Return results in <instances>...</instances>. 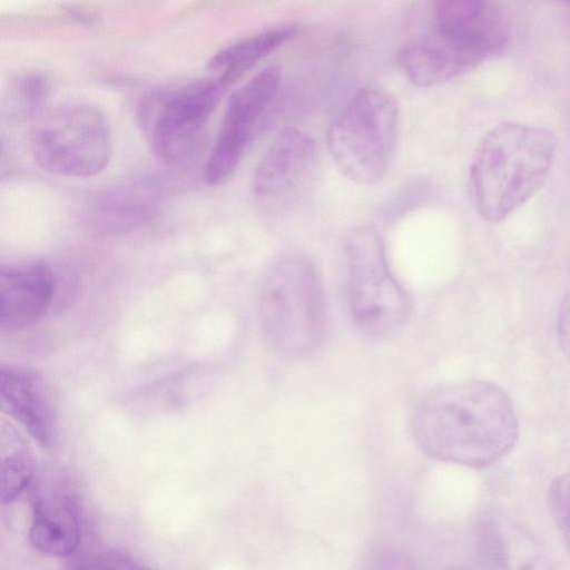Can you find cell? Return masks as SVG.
<instances>
[{
  "label": "cell",
  "mask_w": 570,
  "mask_h": 570,
  "mask_svg": "<svg viewBox=\"0 0 570 570\" xmlns=\"http://www.w3.org/2000/svg\"><path fill=\"white\" fill-rule=\"evenodd\" d=\"M411 429L428 455L470 468L489 466L508 454L519 430L507 392L484 380L431 389L414 406Z\"/></svg>",
  "instance_id": "obj_1"
},
{
  "label": "cell",
  "mask_w": 570,
  "mask_h": 570,
  "mask_svg": "<svg viewBox=\"0 0 570 570\" xmlns=\"http://www.w3.org/2000/svg\"><path fill=\"white\" fill-rule=\"evenodd\" d=\"M557 150L554 135L542 127L502 122L480 141L469 171L473 207L499 223L527 203L543 185Z\"/></svg>",
  "instance_id": "obj_2"
},
{
  "label": "cell",
  "mask_w": 570,
  "mask_h": 570,
  "mask_svg": "<svg viewBox=\"0 0 570 570\" xmlns=\"http://www.w3.org/2000/svg\"><path fill=\"white\" fill-rule=\"evenodd\" d=\"M259 317L266 341L284 357H307L323 345L327 332L324 288L307 254L288 250L271 264L261 287Z\"/></svg>",
  "instance_id": "obj_3"
},
{
  "label": "cell",
  "mask_w": 570,
  "mask_h": 570,
  "mask_svg": "<svg viewBox=\"0 0 570 570\" xmlns=\"http://www.w3.org/2000/svg\"><path fill=\"white\" fill-rule=\"evenodd\" d=\"M399 107L381 88L360 90L327 130V146L341 173L358 185H374L386 174L399 132Z\"/></svg>",
  "instance_id": "obj_4"
},
{
  "label": "cell",
  "mask_w": 570,
  "mask_h": 570,
  "mask_svg": "<svg viewBox=\"0 0 570 570\" xmlns=\"http://www.w3.org/2000/svg\"><path fill=\"white\" fill-rule=\"evenodd\" d=\"M350 313L355 327L372 338L400 331L411 314V299L393 275L383 238L370 225L346 240Z\"/></svg>",
  "instance_id": "obj_5"
},
{
  "label": "cell",
  "mask_w": 570,
  "mask_h": 570,
  "mask_svg": "<svg viewBox=\"0 0 570 570\" xmlns=\"http://www.w3.org/2000/svg\"><path fill=\"white\" fill-rule=\"evenodd\" d=\"M227 88L215 77L159 88L145 96L138 107V122L155 157L167 165L189 158Z\"/></svg>",
  "instance_id": "obj_6"
},
{
  "label": "cell",
  "mask_w": 570,
  "mask_h": 570,
  "mask_svg": "<svg viewBox=\"0 0 570 570\" xmlns=\"http://www.w3.org/2000/svg\"><path fill=\"white\" fill-rule=\"evenodd\" d=\"M35 163L65 177L99 174L112 155V136L106 117L87 105H68L46 114L29 138Z\"/></svg>",
  "instance_id": "obj_7"
},
{
  "label": "cell",
  "mask_w": 570,
  "mask_h": 570,
  "mask_svg": "<svg viewBox=\"0 0 570 570\" xmlns=\"http://www.w3.org/2000/svg\"><path fill=\"white\" fill-rule=\"evenodd\" d=\"M279 76L277 67H268L230 96L204 168L209 186L225 183L237 168L277 94Z\"/></svg>",
  "instance_id": "obj_8"
},
{
  "label": "cell",
  "mask_w": 570,
  "mask_h": 570,
  "mask_svg": "<svg viewBox=\"0 0 570 570\" xmlns=\"http://www.w3.org/2000/svg\"><path fill=\"white\" fill-rule=\"evenodd\" d=\"M317 159L312 137L296 128L282 130L256 168L253 179L256 200L273 213L295 206L314 183Z\"/></svg>",
  "instance_id": "obj_9"
},
{
  "label": "cell",
  "mask_w": 570,
  "mask_h": 570,
  "mask_svg": "<svg viewBox=\"0 0 570 570\" xmlns=\"http://www.w3.org/2000/svg\"><path fill=\"white\" fill-rule=\"evenodd\" d=\"M60 278L42 259L3 265L0 271V323L4 330H21L43 315L59 296Z\"/></svg>",
  "instance_id": "obj_10"
},
{
  "label": "cell",
  "mask_w": 570,
  "mask_h": 570,
  "mask_svg": "<svg viewBox=\"0 0 570 570\" xmlns=\"http://www.w3.org/2000/svg\"><path fill=\"white\" fill-rule=\"evenodd\" d=\"M0 392L2 409L14 417L43 448L58 443L57 410L43 377L29 370L1 365Z\"/></svg>",
  "instance_id": "obj_11"
},
{
  "label": "cell",
  "mask_w": 570,
  "mask_h": 570,
  "mask_svg": "<svg viewBox=\"0 0 570 570\" xmlns=\"http://www.w3.org/2000/svg\"><path fill=\"white\" fill-rule=\"evenodd\" d=\"M436 32L455 41L481 62L507 43V30L491 0H441L435 11Z\"/></svg>",
  "instance_id": "obj_12"
},
{
  "label": "cell",
  "mask_w": 570,
  "mask_h": 570,
  "mask_svg": "<svg viewBox=\"0 0 570 570\" xmlns=\"http://www.w3.org/2000/svg\"><path fill=\"white\" fill-rule=\"evenodd\" d=\"M159 194L145 181H128L96 193L87 203L85 219L96 232L121 234L140 228L157 213Z\"/></svg>",
  "instance_id": "obj_13"
},
{
  "label": "cell",
  "mask_w": 570,
  "mask_h": 570,
  "mask_svg": "<svg viewBox=\"0 0 570 570\" xmlns=\"http://www.w3.org/2000/svg\"><path fill=\"white\" fill-rule=\"evenodd\" d=\"M397 59L406 77L420 87L442 83L481 63L465 48L436 31L409 40Z\"/></svg>",
  "instance_id": "obj_14"
},
{
  "label": "cell",
  "mask_w": 570,
  "mask_h": 570,
  "mask_svg": "<svg viewBox=\"0 0 570 570\" xmlns=\"http://www.w3.org/2000/svg\"><path fill=\"white\" fill-rule=\"evenodd\" d=\"M32 547L55 558L72 557L81 540L80 521L68 495L32 497V521L29 530Z\"/></svg>",
  "instance_id": "obj_15"
},
{
  "label": "cell",
  "mask_w": 570,
  "mask_h": 570,
  "mask_svg": "<svg viewBox=\"0 0 570 570\" xmlns=\"http://www.w3.org/2000/svg\"><path fill=\"white\" fill-rule=\"evenodd\" d=\"M294 33L292 28H275L247 37L217 51L209 69L229 87L258 60L278 48Z\"/></svg>",
  "instance_id": "obj_16"
},
{
  "label": "cell",
  "mask_w": 570,
  "mask_h": 570,
  "mask_svg": "<svg viewBox=\"0 0 570 570\" xmlns=\"http://www.w3.org/2000/svg\"><path fill=\"white\" fill-rule=\"evenodd\" d=\"M33 476V463L24 450L2 456L0 464L1 502L11 503L28 488Z\"/></svg>",
  "instance_id": "obj_17"
},
{
  "label": "cell",
  "mask_w": 570,
  "mask_h": 570,
  "mask_svg": "<svg viewBox=\"0 0 570 570\" xmlns=\"http://www.w3.org/2000/svg\"><path fill=\"white\" fill-rule=\"evenodd\" d=\"M48 92L47 80L40 75L20 77L9 94V111L18 116L33 115L42 105Z\"/></svg>",
  "instance_id": "obj_18"
},
{
  "label": "cell",
  "mask_w": 570,
  "mask_h": 570,
  "mask_svg": "<svg viewBox=\"0 0 570 570\" xmlns=\"http://www.w3.org/2000/svg\"><path fill=\"white\" fill-rule=\"evenodd\" d=\"M549 512L570 552V473L556 478L547 492Z\"/></svg>",
  "instance_id": "obj_19"
},
{
  "label": "cell",
  "mask_w": 570,
  "mask_h": 570,
  "mask_svg": "<svg viewBox=\"0 0 570 570\" xmlns=\"http://www.w3.org/2000/svg\"><path fill=\"white\" fill-rule=\"evenodd\" d=\"M72 568L81 569H144L147 568L137 558L128 552L107 550L82 556L76 559Z\"/></svg>",
  "instance_id": "obj_20"
},
{
  "label": "cell",
  "mask_w": 570,
  "mask_h": 570,
  "mask_svg": "<svg viewBox=\"0 0 570 570\" xmlns=\"http://www.w3.org/2000/svg\"><path fill=\"white\" fill-rule=\"evenodd\" d=\"M557 334L560 346L570 362V291L563 297L559 308Z\"/></svg>",
  "instance_id": "obj_21"
}]
</instances>
